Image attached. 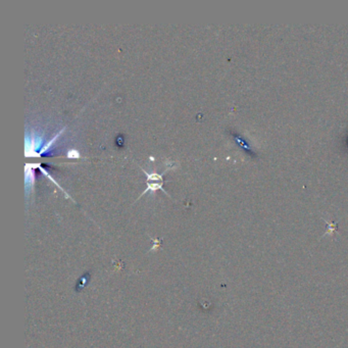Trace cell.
Wrapping results in <instances>:
<instances>
[{"label":"cell","instance_id":"obj_1","mask_svg":"<svg viewBox=\"0 0 348 348\" xmlns=\"http://www.w3.org/2000/svg\"><path fill=\"white\" fill-rule=\"evenodd\" d=\"M116 144L119 147H123L124 146V136L123 135H119L116 139Z\"/></svg>","mask_w":348,"mask_h":348},{"label":"cell","instance_id":"obj_2","mask_svg":"<svg viewBox=\"0 0 348 348\" xmlns=\"http://www.w3.org/2000/svg\"><path fill=\"white\" fill-rule=\"evenodd\" d=\"M68 157H75V158H78V157H80V154H79V152L77 151V150H71V151H69V153H68Z\"/></svg>","mask_w":348,"mask_h":348}]
</instances>
